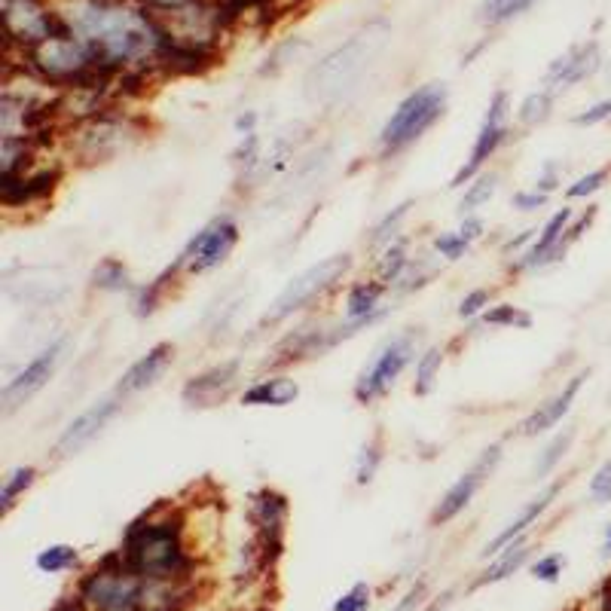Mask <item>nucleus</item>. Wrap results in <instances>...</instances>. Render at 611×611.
<instances>
[{
	"label": "nucleus",
	"instance_id": "1",
	"mask_svg": "<svg viewBox=\"0 0 611 611\" xmlns=\"http://www.w3.org/2000/svg\"><path fill=\"white\" fill-rule=\"evenodd\" d=\"M55 10L110 74L120 77L123 71L135 68L159 74V59L169 34L159 16L147 7H138L135 0H59Z\"/></svg>",
	"mask_w": 611,
	"mask_h": 611
},
{
	"label": "nucleus",
	"instance_id": "2",
	"mask_svg": "<svg viewBox=\"0 0 611 611\" xmlns=\"http://www.w3.org/2000/svg\"><path fill=\"white\" fill-rule=\"evenodd\" d=\"M120 550L144 581H193L199 569L196 550L187 541V511L169 498L129 523Z\"/></svg>",
	"mask_w": 611,
	"mask_h": 611
},
{
	"label": "nucleus",
	"instance_id": "3",
	"mask_svg": "<svg viewBox=\"0 0 611 611\" xmlns=\"http://www.w3.org/2000/svg\"><path fill=\"white\" fill-rule=\"evenodd\" d=\"M150 132V123L141 114L126 110V104L107 107L104 114L65 129L62 138V159L74 169H95L107 165L138 147Z\"/></svg>",
	"mask_w": 611,
	"mask_h": 611
},
{
	"label": "nucleus",
	"instance_id": "4",
	"mask_svg": "<svg viewBox=\"0 0 611 611\" xmlns=\"http://www.w3.org/2000/svg\"><path fill=\"white\" fill-rule=\"evenodd\" d=\"M388 37H392V25L382 22V19L355 31L346 43L330 49L324 59L306 74V95L312 101H324V104L343 98L361 80V74L370 68V62L382 52Z\"/></svg>",
	"mask_w": 611,
	"mask_h": 611
},
{
	"label": "nucleus",
	"instance_id": "5",
	"mask_svg": "<svg viewBox=\"0 0 611 611\" xmlns=\"http://www.w3.org/2000/svg\"><path fill=\"white\" fill-rule=\"evenodd\" d=\"M447 101H450V92L443 83H425L413 89L379 129V138H376L379 156L395 159L404 150H410L416 141H422L425 132H431L443 120V114H447Z\"/></svg>",
	"mask_w": 611,
	"mask_h": 611
},
{
	"label": "nucleus",
	"instance_id": "6",
	"mask_svg": "<svg viewBox=\"0 0 611 611\" xmlns=\"http://www.w3.org/2000/svg\"><path fill=\"white\" fill-rule=\"evenodd\" d=\"M86 611H138L144 596V578H138L123 550H110L101 557L92 572H86L74 593Z\"/></svg>",
	"mask_w": 611,
	"mask_h": 611
},
{
	"label": "nucleus",
	"instance_id": "7",
	"mask_svg": "<svg viewBox=\"0 0 611 611\" xmlns=\"http://www.w3.org/2000/svg\"><path fill=\"white\" fill-rule=\"evenodd\" d=\"M422 355V337L419 330H404L398 337L385 340L376 355L370 358V364L358 373L355 385H352V398L361 407H370L376 401H382L392 388L398 385V379L404 376V370L410 364H416V358Z\"/></svg>",
	"mask_w": 611,
	"mask_h": 611
},
{
	"label": "nucleus",
	"instance_id": "8",
	"mask_svg": "<svg viewBox=\"0 0 611 611\" xmlns=\"http://www.w3.org/2000/svg\"><path fill=\"white\" fill-rule=\"evenodd\" d=\"M352 269V254H333L315 266H309L306 272H300L297 279H291L285 285V291L275 297V303L269 306V312L263 315V327L269 324H282L288 318H294L297 312L309 309L312 303H318L327 291L337 288Z\"/></svg>",
	"mask_w": 611,
	"mask_h": 611
},
{
	"label": "nucleus",
	"instance_id": "9",
	"mask_svg": "<svg viewBox=\"0 0 611 611\" xmlns=\"http://www.w3.org/2000/svg\"><path fill=\"white\" fill-rule=\"evenodd\" d=\"M4 10V49L28 52L49 37L74 34L49 0H0Z\"/></svg>",
	"mask_w": 611,
	"mask_h": 611
},
{
	"label": "nucleus",
	"instance_id": "10",
	"mask_svg": "<svg viewBox=\"0 0 611 611\" xmlns=\"http://www.w3.org/2000/svg\"><path fill=\"white\" fill-rule=\"evenodd\" d=\"M508 120H511V95H508V89H498L486 104V114H483V123H480V132L474 138V147H471L468 159L459 165V172L450 181L453 190L468 187L477 175L486 172L489 159L502 150L508 144V138H511Z\"/></svg>",
	"mask_w": 611,
	"mask_h": 611
},
{
	"label": "nucleus",
	"instance_id": "11",
	"mask_svg": "<svg viewBox=\"0 0 611 611\" xmlns=\"http://www.w3.org/2000/svg\"><path fill=\"white\" fill-rule=\"evenodd\" d=\"M239 239H242L239 220L233 214H217L181 248L175 260L181 263L184 275H205L217 266H224L233 257Z\"/></svg>",
	"mask_w": 611,
	"mask_h": 611
},
{
	"label": "nucleus",
	"instance_id": "12",
	"mask_svg": "<svg viewBox=\"0 0 611 611\" xmlns=\"http://www.w3.org/2000/svg\"><path fill=\"white\" fill-rule=\"evenodd\" d=\"M288 514H291L288 495L279 492V489H272V486H263V489L251 492V498H248V520L254 526V541L260 547L263 572L282 560Z\"/></svg>",
	"mask_w": 611,
	"mask_h": 611
},
{
	"label": "nucleus",
	"instance_id": "13",
	"mask_svg": "<svg viewBox=\"0 0 611 611\" xmlns=\"http://www.w3.org/2000/svg\"><path fill=\"white\" fill-rule=\"evenodd\" d=\"M498 462H502V443H489V447L474 459V465L440 495V502L434 505L431 511V526H447L453 523L471 502H474V495L483 489V483L495 474Z\"/></svg>",
	"mask_w": 611,
	"mask_h": 611
},
{
	"label": "nucleus",
	"instance_id": "14",
	"mask_svg": "<svg viewBox=\"0 0 611 611\" xmlns=\"http://www.w3.org/2000/svg\"><path fill=\"white\" fill-rule=\"evenodd\" d=\"M62 352H65V337L43 346L13 379H7L4 392H0V410H4V416H13L37 392H43V388L49 385V379L55 376V367H59V361H62Z\"/></svg>",
	"mask_w": 611,
	"mask_h": 611
},
{
	"label": "nucleus",
	"instance_id": "15",
	"mask_svg": "<svg viewBox=\"0 0 611 611\" xmlns=\"http://www.w3.org/2000/svg\"><path fill=\"white\" fill-rule=\"evenodd\" d=\"M572 220H575V208L572 205H563L553 211L547 220H544V227L538 230V239L520 254L514 257V263L508 266L511 275H520V272H535V269H544L550 263H560L572 242H569V227H572Z\"/></svg>",
	"mask_w": 611,
	"mask_h": 611
},
{
	"label": "nucleus",
	"instance_id": "16",
	"mask_svg": "<svg viewBox=\"0 0 611 611\" xmlns=\"http://www.w3.org/2000/svg\"><path fill=\"white\" fill-rule=\"evenodd\" d=\"M65 175H68L65 159H49V162L37 165V169L28 172L25 178L0 187V208L13 214V211H28V208L46 205L55 193H59Z\"/></svg>",
	"mask_w": 611,
	"mask_h": 611
},
{
	"label": "nucleus",
	"instance_id": "17",
	"mask_svg": "<svg viewBox=\"0 0 611 611\" xmlns=\"http://www.w3.org/2000/svg\"><path fill=\"white\" fill-rule=\"evenodd\" d=\"M242 382V361L239 358H227V361H217L199 373H193L184 388H181V401L190 410H211L220 407L224 401L233 398V392Z\"/></svg>",
	"mask_w": 611,
	"mask_h": 611
},
{
	"label": "nucleus",
	"instance_id": "18",
	"mask_svg": "<svg viewBox=\"0 0 611 611\" xmlns=\"http://www.w3.org/2000/svg\"><path fill=\"white\" fill-rule=\"evenodd\" d=\"M123 404H126V401H123L120 395L110 392L107 398H101V401H95L89 410H83L77 419H71L68 428L62 431V437L55 440V456H59V459H71V456L83 453L89 443L110 425V419H114V416L123 410Z\"/></svg>",
	"mask_w": 611,
	"mask_h": 611
},
{
	"label": "nucleus",
	"instance_id": "19",
	"mask_svg": "<svg viewBox=\"0 0 611 611\" xmlns=\"http://www.w3.org/2000/svg\"><path fill=\"white\" fill-rule=\"evenodd\" d=\"M602 68V52H599V43L596 40H584V43H575L569 46L563 55H557L547 71H544V89L550 92H566L584 80H590L596 71Z\"/></svg>",
	"mask_w": 611,
	"mask_h": 611
},
{
	"label": "nucleus",
	"instance_id": "20",
	"mask_svg": "<svg viewBox=\"0 0 611 611\" xmlns=\"http://www.w3.org/2000/svg\"><path fill=\"white\" fill-rule=\"evenodd\" d=\"M175 364V343H156L150 346L114 385V395H120L123 401H129L132 395H141L147 388H153L162 373Z\"/></svg>",
	"mask_w": 611,
	"mask_h": 611
},
{
	"label": "nucleus",
	"instance_id": "21",
	"mask_svg": "<svg viewBox=\"0 0 611 611\" xmlns=\"http://www.w3.org/2000/svg\"><path fill=\"white\" fill-rule=\"evenodd\" d=\"M590 379V370H581V373H575L557 395H550L544 404H538L517 428H520V434L523 437H538V434H544V431H550V428H557L566 416H569V410H572V404H575V398L581 395V388H584V382Z\"/></svg>",
	"mask_w": 611,
	"mask_h": 611
},
{
	"label": "nucleus",
	"instance_id": "22",
	"mask_svg": "<svg viewBox=\"0 0 611 611\" xmlns=\"http://www.w3.org/2000/svg\"><path fill=\"white\" fill-rule=\"evenodd\" d=\"M560 489H563V480H553L550 486H544V489H541V492L532 498L529 505H523V508H520V514H517V517H514V520H511L505 529H502V532H498L492 541H486V547H483V557H495L498 550H505L508 544H514L517 538H523V535H526V529L544 517V511L553 505V498L560 495Z\"/></svg>",
	"mask_w": 611,
	"mask_h": 611
},
{
	"label": "nucleus",
	"instance_id": "23",
	"mask_svg": "<svg viewBox=\"0 0 611 611\" xmlns=\"http://www.w3.org/2000/svg\"><path fill=\"white\" fill-rule=\"evenodd\" d=\"M300 398V382L288 373H275L251 382L239 395L242 407H288Z\"/></svg>",
	"mask_w": 611,
	"mask_h": 611
},
{
	"label": "nucleus",
	"instance_id": "24",
	"mask_svg": "<svg viewBox=\"0 0 611 611\" xmlns=\"http://www.w3.org/2000/svg\"><path fill=\"white\" fill-rule=\"evenodd\" d=\"M40 150L31 138H0V187L37 169Z\"/></svg>",
	"mask_w": 611,
	"mask_h": 611
},
{
	"label": "nucleus",
	"instance_id": "25",
	"mask_svg": "<svg viewBox=\"0 0 611 611\" xmlns=\"http://www.w3.org/2000/svg\"><path fill=\"white\" fill-rule=\"evenodd\" d=\"M483 230H486L483 220L474 217V214H468V217L462 220L459 230H453V233H437L434 242H431V251H434L440 260L456 263V260H462V257L471 251V245L483 236Z\"/></svg>",
	"mask_w": 611,
	"mask_h": 611
},
{
	"label": "nucleus",
	"instance_id": "26",
	"mask_svg": "<svg viewBox=\"0 0 611 611\" xmlns=\"http://www.w3.org/2000/svg\"><path fill=\"white\" fill-rule=\"evenodd\" d=\"M89 288L98 294H135V279L120 257H104L89 272Z\"/></svg>",
	"mask_w": 611,
	"mask_h": 611
},
{
	"label": "nucleus",
	"instance_id": "27",
	"mask_svg": "<svg viewBox=\"0 0 611 611\" xmlns=\"http://www.w3.org/2000/svg\"><path fill=\"white\" fill-rule=\"evenodd\" d=\"M385 294H388V285H382L379 279L352 282L349 291H346V300H343L346 321H358V318H367V315L379 312Z\"/></svg>",
	"mask_w": 611,
	"mask_h": 611
},
{
	"label": "nucleus",
	"instance_id": "28",
	"mask_svg": "<svg viewBox=\"0 0 611 611\" xmlns=\"http://www.w3.org/2000/svg\"><path fill=\"white\" fill-rule=\"evenodd\" d=\"M529 557H532V550H529V544L523 541V538H517L514 544H508L505 550H498V560L495 563H489L483 572H480V578L474 581V587H486V584H498V581H505V578H511V575H517L526 563H529Z\"/></svg>",
	"mask_w": 611,
	"mask_h": 611
},
{
	"label": "nucleus",
	"instance_id": "29",
	"mask_svg": "<svg viewBox=\"0 0 611 611\" xmlns=\"http://www.w3.org/2000/svg\"><path fill=\"white\" fill-rule=\"evenodd\" d=\"M410 260H413V254H410L407 239H395L392 245H385L379 251V257L373 263V272H376L373 279H379L382 285H388V291H392L401 282V275L407 272Z\"/></svg>",
	"mask_w": 611,
	"mask_h": 611
},
{
	"label": "nucleus",
	"instance_id": "30",
	"mask_svg": "<svg viewBox=\"0 0 611 611\" xmlns=\"http://www.w3.org/2000/svg\"><path fill=\"white\" fill-rule=\"evenodd\" d=\"M443 361H447V349L443 346H425L422 355L413 364V395L416 398H428L434 392V385L440 379Z\"/></svg>",
	"mask_w": 611,
	"mask_h": 611
},
{
	"label": "nucleus",
	"instance_id": "31",
	"mask_svg": "<svg viewBox=\"0 0 611 611\" xmlns=\"http://www.w3.org/2000/svg\"><path fill=\"white\" fill-rule=\"evenodd\" d=\"M40 477V468L37 465H16L7 477H4V486H0V514H10L16 508L19 498L37 483Z\"/></svg>",
	"mask_w": 611,
	"mask_h": 611
},
{
	"label": "nucleus",
	"instance_id": "32",
	"mask_svg": "<svg viewBox=\"0 0 611 611\" xmlns=\"http://www.w3.org/2000/svg\"><path fill=\"white\" fill-rule=\"evenodd\" d=\"M575 437H578L575 428H566V431H560L557 437H553V440L547 443V447L538 453V459H535V465H532V477L541 480V477H547V474L557 471V465H560V462L566 459V453L572 450Z\"/></svg>",
	"mask_w": 611,
	"mask_h": 611
},
{
	"label": "nucleus",
	"instance_id": "33",
	"mask_svg": "<svg viewBox=\"0 0 611 611\" xmlns=\"http://www.w3.org/2000/svg\"><path fill=\"white\" fill-rule=\"evenodd\" d=\"M385 459V437L382 431H373L367 440H364V447L355 459V483L358 486H370L376 480V471Z\"/></svg>",
	"mask_w": 611,
	"mask_h": 611
},
{
	"label": "nucleus",
	"instance_id": "34",
	"mask_svg": "<svg viewBox=\"0 0 611 611\" xmlns=\"http://www.w3.org/2000/svg\"><path fill=\"white\" fill-rule=\"evenodd\" d=\"M34 563L43 575H62L80 563V550L74 544H49L37 553Z\"/></svg>",
	"mask_w": 611,
	"mask_h": 611
},
{
	"label": "nucleus",
	"instance_id": "35",
	"mask_svg": "<svg viewBox=\"0 0 611 611\" xmlns=\"http://www.w3.org/2000/svg\"><path fill=\"white\" fill-rule=\"evenodd\" d=\"M480 327H511V330H529L532 327V312L514 303H495L489 306L480 318Z\"/></svg>",
	"mask_w": 611,
	"mask_h": 611
},
{
	"label": "nucleus",
	"instance_id": "36",
	"mask_svg": "<svg viewBox=\"0 0 611 611\" xmlns=\"http://www.w3.org/2000/svg\"><path fill=\"white\" fill-rule=\"evenodd\" d=\"M410 208H413V199H407V202H401V205H395L392 211H388L379 224L370 230V239H367V245L370 248H385V245H392L395 239H401L398 236V230H401V224L407 220V214H410Z\"/></svg>",
	"mask_w": 611,
	"mask_h": 611
},
{
	"label": "nucleus",
	"instance_id": "37",
	"mask_svg": "<svg viewBox=\"0 0 611 611\" xmlns=\"http://www.w3.org/2000/svg\"><path fill=\"white\" fill-rule=\"evenodd\" d=\"M233 169L239 172V178H251L263 169V141L257 132L239 135V144L233 150Z\"/></svg>",
	"mask_w": 611,
	"mask_h": 611
},
{
	"label": "nucleus",
	"instance_id": "38",
	"mask_svg": "<svg viewBox=\"0 0 611 611\" xmlns=\"http://www.w3.org/2000/svg\"><path fill=\"white\" fill-rule=\"evenodd\" d=\"M553 95L557 92H550V89H535L523 98L520 110H517V123L523 129H535L541 123H547L550 117V110H553Z\"/></svg>",
	"mask_w": 611,
	"mask_h": 611
},
{
	"label": "nucleus",
	"instance_id": "39",
	"mask_svg": "<svg viewBox=\"0 0 611 611\" xmlns=\"http://www.w3.org/2000/svg\"><path fill=\"white\" fill-rule=\"evenodd\" d=\"M437 254L431 257V254H425V257H413L410 260V266H407V272L401 275V282L392 288V291H398V294H413V291H419V288H425L434 275H437Z\"/></svg>",
	"mask_w": 611,
	"mask_h": 611
},
{
	"label": "nucleus",
	"instance_id": "40",
	"mask_svg": "<svg viewBox=\"0 0 611 611\" xmlns=\"http://www.w3.org/2000/svg\"><path fill=\"white\" fill-rule=\"evenodd\" d=\"M495 190H498V172H483V175H477V178L465 187V196H462V202H459L462 217H468V214H474L477 208L489 205V199L495 196Z\"/></svg>",
	"mask_w": 611,
	"mask_h": 611
},
{
	"label": "nucleus",
	"instance_id": "41",
	"mask_svg": "<svg viewBox=\"0 0 611 611\" xmlns=\"http://www.w3.org/2000/svg\"><path fill=\"white\" fill-rule=\"evenodd\" d=\"M165 297H169V288L159 285L156 279L147 282V285H138L135 294H132V312H135L138 318H150V315L159 312V306L165 303Z\"/></svg>",
	"mask_w": 611,
	"mask_h": 611
},
{
	"label": "nucleus",
	"instance_id": "42",
	"mask_svg": "<svg viewBox=\"0 0 611 611\" xmlns=\"http://www.w3.org/2000/svg\"><path fill=\"white\" fill-rule=\"evenodd\" d=\"M608 178H611V169H608V165H599V169H593V172L575 178V181L566 187V199H569V202L590 199V196H596V193L608 184Z\"/></svg>",
	"mask_w": 611,
	"mask_h": 611
},
{
	"label": "nucleus",
	"instance_id": "43",
	"mask_svg": "<svg viewBox=\"0 0 611 611\" xmlns=\"http://www.w3.org/2000/svg\"><path fill=\"white\" fill-rule=\"evenodd\" d=\"M300 49H306V40H300V37H294V40H285V43H279L275 46L269 55H266V62L260 65V77H272V74H279V71H285L291 62H294V55L300 52Z\"/></svg>",
	"mask_w": 611,
	"mask_h": 611
},
{
	"label": "nucleus",
	"instance_id": "44",
	"mask_svg": "<svg viewBox=\"0 0 611 611\" xmlns=\"http://www.w3.org/2000/svg\"><path fill=\"white\" fill-rule=\"evenodd\" d=\"M492 306V288H474V291H468L465 297H462V303H459V318L462 321H477L486 309Z\"/></svg>",
	"mask_w": 611,
	"mask_h": 611
},
{
	"label": "nucleus",
	"instance_id": "45",
	"mask_svg": "<svg viewBox=\"0 0 611 611\" xmlns=\"http://www.w3.org/2000/svg\"><path fill=\"white\" fill-rule=\"evenodd\" d=\"M566 569V557L563 553H544V557H538L532 563V578L535 581H544V584H557L560 575Z\"/></svg>",
	"mask_w": 611,
	"mask_h": 611
},
{
	"label": "nucleus",
	"instance_id": "46",
	"mask_svg": "<svg viewBox=\"0 0 611 611\" xmlns=\"http://www.w3.org/2000/svg\"><path fill=\"white\" fill-rule=\"evenodd\" d=\"M587 492H590V502L593 505H608L611 502V459H605L593 471V477L587 483Z\"/></svg>",
	"mask_w": 611,
	"mask_h": 611
},
{
	"label": "nucleus",
	"instance_id": "47",
	"mask_svg": "<svg viewBox=\"0 0 611 611\" xmlns=\"http://www.w3.org/2000/svg\"><path fill=\"white\" fill-rule=\"evenodd\" d=\"M370 596H373V590L364 581H358L337 602H333V611H370Z\"/></svg>",
	"mask_w": 611,
	"mask_h": 611
},
{
	"label": "nucleus",
	"instance_id": "48",
	"mask_svg": "<svg viewBox=\"0 0 611 611\" xmlns=\"http://www.w3.org/2000/svg\"><path fill=\"white\" fill-rule=\"evenodd\" d=\"M611 120V98H602L590 107H584L581 114H575V126H599V123H608Z\"/></svg>",
	"mask_w": 611,
	"mask_h": 611
},
{
	"label": "nucleus",
	"instance_id": "49",
	"mask_svg": "<svg viewBox=\"0 0 611 611\" xmlns=\"http://www.w3.org/2000/svg\"><path fill=\"white\" fill-rule=\"evenodd\" d=\"M550 202V196L547 193H541V190H520V193H514V199H511V205L517 208V211H526V214H532V211H541L544 205Z\"/></svg>",
	"mask_w": 611,
	"mask_h": 611
},
{
	"label": "nucleus",
	"instance_id": "50",
	"mask_svg": "<svg viewBox=\"0 0 611 611\" xmlns=\"http://www.w3.org/2000/svg\"><path fill=\"white\" fill-rule=\"evenodd\" d=\"M560 184H563V172H560V165L557 162H547L544 169L538 172V181H535V190H541V193H547V196H553L560 190Z\"/></svg>",
	"mask_w": 611,
	"mask_h": 611
},
{
	"label": "nucleus",
	"instance_id": "51",
	"mask_svg": "<svg viewBox=\"0 0 611 611\" xmlns=\"http://www.w3.org/2000/svg\"><path fill=\"white\" fill-rule=\"evenodd\" d=\"M596 214H599V208H596V205H587V208H584L581 214H575V220H572V227H569V233H566L572 245H578V242L584 239V233H587V230L593 227V220H596Z\"/></svg>",
	"mask_w": 611,
	"mask_h": 611
},
{
	"label": "nucleus",
	"instance_id": "52",
	"mask_svg": "<svg viewBox=\"0 0 611 611\" xmlns=\"http://www.w3.org/2000/svg\"><path fill=\"white\" fill-rule=\"evenodd\" d=\"M538 230H541V227H529V230H523L520 236L505 239V242H502V254H505V257H511V254H514V257H520V254H523V251H526V248H529V245L538 239Z\"/></svg>",
	"mask_w": 611,
	"mask_h": 611
},
{
	"label": "nucleus",
	"instance_id": "53",
	"mask_svg": "<svg viewBox=\"0 0 611 611\" xmlns=\"http://www.w3.org/2000/svg\"><path fill=\"white\" fill-rule=\"evenodd\" d=\"M511 4V0H480V7H477V19L486 25V28H495V19L502 16V10Z\"/></svg>",
	"mask_w": 611,
	"mask_h": 611
},
{
	"label": "nucleus",
	"instance_id": "54",
	"mask_svg": "<svg viewBox=\"0 0 611 611\" xmlns=\"http://www.w3.org/2000/svg\"><path fill=\"white\" fill-rule=\"evenodd\" d=\"M535 4H541V0H511V4L502 10V16L495 19V28H498V25H508V22H514V19H520V16L529 13Z\"/></svg>",
	"mask_w": 611,
	"mask_h": 611
},
{
	"label": "nucleus",
	"instance_id": "55",
	"mask_svg": "<svg viewBox=\"0 0 611 611\" xmlns=\"http://www.w3.org/2000/svg\"><path fill=\"white\" fill-rule=\"evenodd\" d=\"M138 7H147L150 13H172V10H181L187 4H193V0H135Z\"/></svg>",
	"mask_w": 611,
	"mask_h": 611
},
{
	"label": "nucleus",
	"instance_id": "56",
	"mask_svg": "<svg viewBox=\"0 0 611 611\" xmlns=\"http://www.w3.org/2000/svg\"><path fill=\"white\" fill-rule=\"evenodd\" d=\"M422 599H425V584L419 581L416 587H410V593H407V596L398 602V608H395V611H416Z\"/></svg>",
	"mask_w": 611,
	"mask_h": 611
},
{
	"label": "nucleus",
	"instance_id": "57",
	"mask_svg": "<svg viewBox=\"0 0 611 611\" xmlns=\"http://www.w3.org/2000/svg\"><path fill=\"white\" fill-rule=\"evenodd\" d=\"M236 132H239V135L257 132V110H245V114L236 117Z\"/></svg>",
	"mask_w": 611,
	"mask_h": 611
},
{
	"label": "nucleus",
	"instance_id": "58",
	"mask_svg": "<svg viewBox=\"0 0 611 611\" xmlns=\"http://www.w3.org/2000/svg\"><path fill=\"white\" fill-rule=\"evenodd\" d=\"M602 553H605V557H611V523L605 526V538H602Z\"/></svg>",
	"mask_w": 611,
	"mask_h": 611
},
{
	"label": "nucleus",
	"instance_id": "59",
	"mask_svg": "<svg viewBox=\"0 0 611 611\" xmlns=\"http://www.w3.org/2000/svg\"><path fill=\"white\" fill-rule=\"evenodd\" d=\"M297 4H300V0H297Z\"/></svg>",
	"mask_w": 611,
	"mask_h": 611
}]
</instances>
